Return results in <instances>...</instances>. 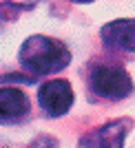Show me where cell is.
Instances as JSON below:
<instances>
[{
    "label": "cell",
    "mask_w": 135,
    "mask_h": 148,
    "mask_svg": "<svg viewBox=\"0 0 135 148\" xmlns=\"http://www.w3.org/2000/svg\"><path fill=\"white\" fill-rule=\"evenodd\" d=\"M18 60L22 64V69L31 71L33 75H51L69 66L71 53L55 38L31 36L29 40H25V44L18 53Z\"/></svg>",
    "instance_id": "1"
},
{
    "label": "cell",
    "mask_w": 135,
    "mask_h": 148,
    "mask_svg": "<svg viewBox=\"0 0 135 148\" xmlns=\"http://www.w3.org/2000/svg\"><path fill=\"white\" fill-rule=\"evenodd\" d=\"M91 91L100 97L109 99H122L133 93V82L131 75L122 66H109V64H100L91 71L89 77Z\"/></svg>",
    "instance_id": "2"
},
{
    "label": "cell",
    "mask_w": 135,
    "mask_h": 148,
    "mask_svg": "<svg viewBox=\"0 0 135 148\" xmlns=\"http://www.w3.org/2000/svg\"><path fill=\"white\" fill-rule=\"evenodd\" d=\"M131 128H133L131 117L113 119V122L82 135L78 142V148H124V139H126Z\"/></svg>",
    "instance_id": "3"
},
{
    "label": "cell",
    "mask_w": 135,
    "mask_h": 148,
    "mask_svg": "<svg viewBox=\"0 0 135 148\" xmlns=\"http://www.w3.org/2000/svg\"><path fill=\"white\" fill-rule=\"evenodd\" d=\"M38 102L49 117H62L73 104V88L64 80L44 82L38 91Z\"/></svg>",
    "instance_id": "4"
},
{
    "label": "cell",
    "mask_w": 135,
    "mask_h": 148,
    "mask_svg": "<svg viewBox=\"0 0 135 148\" xmlns=\"http://www.w3.org/2000/svg\"><path fill=\"white\" fill-rule=\"evenodd\" d=\"M100 38L106 47L122 51H135V20L124 18V20H113L102 27Z\"/></svg>",
    "instance_id": "5"
},
{
    "label": "cell",
    "mask_w": 135,
    "mask_h": 148,
    "mask_svg": "<svg viewBox=\"0 0 135 148\" xmlns=\"http://www.w3.org/2000/svg\"><path fill=\"white\" fill-rule=\"evenodd\" d=\"M29 97L20 88H11V86H2L0 91V115L2 122H18L25 115H29Z\"/></svg>",
    "instance_id": "6"
},
{
    "label": "cell",
    "mask_w": 135,
    "mask_h": 148,
    "mask_svg": "<svg viewBox=\"0 0 135 148\" xmlns=\"http://www.w3.org/2000/svg\"><path fill=\"white\" fill-rule=\"evenodd\" d=\"M29 148H58V142H55L51 135H40Z\"/></svg>",
    "instance_id": "7"
},
{
    "label": "cell",
    "mask_w": 135,
    "mask_h": 148,
    "mask_svg": "<svg viewBox=\"0 0 135 148\" xmlns=\"http://www.w3.org/2000/svg\"><path fill=\"white\" fill-rule=\"evenodd\" d=\"M73 2H78V5H84V2H93V0H73Z\"/></svg>",
    "instance_id": "8"
}]
</instances>
